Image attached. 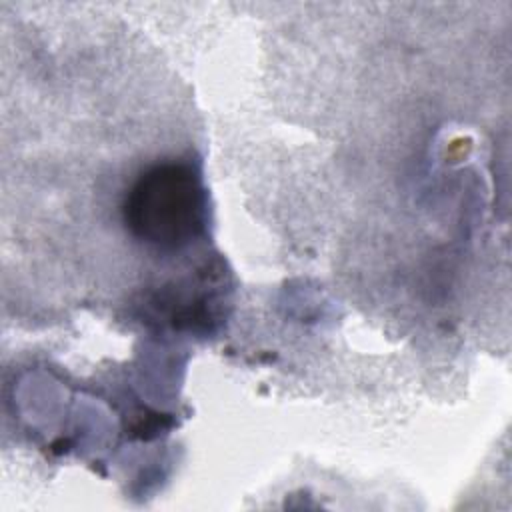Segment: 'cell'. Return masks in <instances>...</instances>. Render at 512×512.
Masks as SVG:
<instances>
[{"instance_id":"1","label":"cell","mask_w":512,"mask_h":512,"mask_svg":"<svg viewBox=\"0 0 512 512\" xmlns=\"http://www.w3.org/2000/svg\"><path fill=\"white\" fill-rule=\"evenodd\" d=\"M132 238L162 252L182 250L204 236L208 192L190 162H158L138 174L122 202Z\"/></svg>"}]
</instances>
